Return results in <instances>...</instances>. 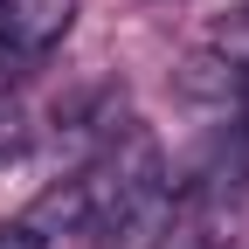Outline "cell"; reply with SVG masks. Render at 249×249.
<instances>
[{
	"instance_id": "cell-1",
	"label": "cell",
	"mask_w": 249,
	"mask_h": 249,
	"mask_svg": "<svg viewBox=\"0 0 249 249\" xmlns=\"http://www.w3.org/2000/svg\"><path fill=\"white\" fill-rule=\"evenodd\" d=\"M76 28V0H0V76L49 62Z\"/></svg>"
},
{
	"instance_id": "cell-2",
	"label": "cell",
	"mask_w": 249,
	"mask_h": 249,
	"mask_svg": "<svg viewBox=\"0 0 249 249\" xmlns=\"http://www.w3.org/2000/svg\"><path fill=\"white\" fill-rule=\"evenodd\" d=\"M21 145H28V111L7 97V90H0V160H14Z\"/></svg>"
},
{
	"instance_id": "cell-3",
	"label": "cell",
	"mask_w": 249,
	"mask_h": 249,
	"mask_svg": "<svg viewBox=\"0 0 249 249\" xmlns=\"http://www.w3.org/2000/svg\"><path fill=\"white\" fill-rule=\"evenodd\" d=\"M0 249H55V242H42V235L14 214V222H0Z\"/></svg>"
}]
</instances>
